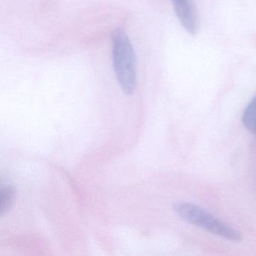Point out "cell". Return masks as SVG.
I'll return each mask as SVG.
<instances>
[{
    "label": "cell",
    "instance_id": "cell-1",
    "mask_svg": "<svg viewBox=\"0 0 256 256\" xmlns=\"http://www.w3.org/2000/svg\"><path fill=\"white\" fill-rule=\"evenodd\" d=\"M114 71L126 95L134 92L137 84V68L134 48L124 30L119 28L112 35Z\"/></svg>",
    "mask_w": 256,
    "mask_h": 256
},
{
    "label": "cell",
    "instance_id": "cell-2",
    "mask_svg": "<svg viewBox=\"0 0 256 256\" xmlns=\"http://www.w3.org/2000/svg\"><path fill=\"white\" fill-rule=\"evenodd\" d=\"M175 212L191 224L198 226L217 236L230 240H240V234L224 224L203 208L190 203H176L174 205Z\"/></svg>",
    "mask_w": 256,
    "mask_h": 256
},
{
    "label": "cell",
    "instance_id": "cell-3",
    "mask_svg": "<svg viewBox=\"0 0 256 256\" xmlns=\"http://www.w3.org/2000/svg\"><path fill=\"white\" fill-rule=\"evenodd\" d=\"M176 18L188 34L196 35L200 26L194 0H172Z\"/></svg>",
    "mask_w": 256,
    "mask_h": 256
},
{
    "label": "cell",
    "instance_id": "cell-4",
    "mask_svg": "<svg viewBox=\"0 0 256 256\" xmlns=\"http://www.w3.org/2000/svg\"><path fill=\"white\" fill-rule=\"evenodd\" d=\"M16 190L13 186H5L0 192V214L4 216L11 212L16 203Z\"/></svg>",
    "mask_w": 256,
    "mask_h": 256
},
{
    "label": "cell",
    "instance_id": "cell-5",
    "mask_svg": "<svg viewBox=\"0 0 256 256\" xmlns=\"http://www.w3.org/2000/svg\"><path fill=\"white\" fill-rule=\"evenodd\" d=\"M242 124L244 126L256 134V96L253 97L242 114Z\"/></svg>",
    "mask_w": 256,
    "mask_h": 256
}]
</instances>
